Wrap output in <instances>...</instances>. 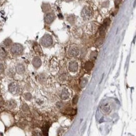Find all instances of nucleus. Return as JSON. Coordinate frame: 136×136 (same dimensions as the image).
<instances>
[{
    "label": "nucleus",
    "instance_id": "obj_1",
    "mask_svg": "<svg viewBox=\"0 0 136 136\" xmlns=\"http://www.w3.org/2000/svg\"><path fill=\"white\" fill-rule=\"evenodd\" d=\"M82 15L85 19H91L93 16V12L90 8L89 7H85L83 9L82 12Z\"/></svg>",
    "mask_w": 136,
    "mask_h": 136
},
{
    "label": "nucleus",
    "instance_id": "obj_2",
    "mask_svg": "<svg viewBox=\"0 0 136 136\" xmlns=\"http://www.w3.org/2000/svg\"><path fill=\"white\" fill-rule=\"evenodd\" d=\"M52 38L50 35H45V36H43V38L41 40V43L43 47H49L52 44Z\"/></svg>",
    "mask_w": 136,
    "mask_h": 136
},
{
    "label": "nucleus",
    "instance_id": "obj_3",
    "mask_svg": "<svg viewBox=\"0 0 136 136\" xmlns=\"http://www.w3.org/2000/svg\"><path fill=\"white\" fill-rule=\"evenodd\" d=\"M23 50V48L22 45H21L20 44L16 43L13 45L11 50H12V53L13 55H19L22 53Z\"/></svg>",
    "mask_w": 136,
    "mask_h": 136
},
{
    "label": "nucleus",
    "instance_id": "obj_4",
    "mask_svg": "<svg viewBox=\"0 0 136 136\" xmlns=\"http://www.w3.org/2000/svg\"><path fill=\"white\" fill-rule=\"evenodd\" d=\"M54 19H55V16L50 13H47L45 16V21L47 24H50L51 23H52Z\"/></svg>",
    "mask_w": 136,
    "mask_h": 136
},
{
    "label": "nucleus",
    "instance_id": "obj_5",
    "mask_svg": "<svg viewBox=\"0 0 136 136\" xmlns=\"http://www.w3.org/2000/svg\"><path fill=\"white\" fill-rule=\"evenodd\" d=\"M78 68V65L76 62H72L70 63V64L68 65V68L71 72H75L77 71Z\"/></svg>",
    "mask_w": 136,
    "mask_h": 136
},
{
    "label": "nucleus",
    "instance_id": "obj_6",
    "mask_svg": "<svg viewBox=\"0 0 136 136\" xmlns=\"http://www.w3.org/2000/svg\"><path fill=\"white\" fill-rule=\"evenodd\" d=\"M69 54L72 57H76L79 54V49L76 47L70 48V50H69Z\"/></svg>",
    "mask_w": 136,
    "mask_h": 136
},
{
    "label": "nucleus",
    "instance_id": "obj_7",
    "mask_svg": "<svg viewBox=\"0 0 136 136\" xmlns=\"http://www.w3.org/2000/svg\"><path fill=\"white\" fill-rule=\"evenodd\" d=\"M32 63L33 65L35 68H38V67L40 66V65L42 64V62H41V60L40 59V58L35 57V58L33 60Z\"/></svg>",
    "mask_w": 136,
    "mask_h": 136
},
{
    "label": "nucleus",
    "instance_id": "obj_8",
    "mask_svg": "<svg viewBox=\"0 0 136 136\" xmlns=\"http://www.w3.org/2000/svg\"><path fill=\"white\" fill-rule=\"evenodd\" d=\"M93 66V63L90 61H88L84 65V68L87 71H90V70H92Z\"/></svg>",
    "mask_w": 136,
    "mask_h": 136
},
{
    "label": "nucleus",
    "instance_id": "obj_9",
    "mask_svg": "<svg viewBox=\"0 0 136 136\" xmlns=\"http://www.w3.org/2000/svg\"><path fill=\"white\" fill-rule=\"evenodd\" d=\"M9 89H10V91L11 92L15 93L16 91L18 90L17 84L15 82H13L9 85Z\"/></svg>",
    "mask_w": 136,
    "mask_h": 136
},
{
    "label": "nucleus",
    "instance_id": "obj_10",
    "mask_svg": "<svg viewBox=\"0 0 136 136\" xmlns=\"http://www.w3.org/2000/svg\"><path fill=\"white\" fill-rule=\"evenodd\" d=\"M104 36H99L97 39L96 42H95V45L97 46H99L102 45V43H103V42H104Z\"/></svg>",
    "mask_w": 136,
    "mask_h": 136
},
{
    "label": "nucleus",
    "instance_id": "obj_11",
    "mask_svg": "<svg viewBox=\"0 0 136 136\" xmlns=\"http://www.w3.org/2000/svg\"><path fill=\"white\" fill-rule=\"evenodd\" d=\"M68 96H69L68 92L67 91L66 89H64V90L62 91V98L63 99H66V98L68 97Z\"/></svg>",
    "mask_w": 136,
    "mask_h": 136
},
{
    "label": "nucleus",
    "instance_id": "obj_12",
    "mask_svg": "<svg viewBox=\"0 0 136 136\" xmlns=\"http://www.w3.org/2000/svg\"><path fill=\"white\" fill-rule=\"evenodd\" d=\"M102 110L104 113H109L110 111V108L109 105H104L102 107Z\"/></svg>",
    "mask_w": 136,
    "mask_h": 136
},
{
    "label": "nucleus",
    "instance_id": "obj_13",
    "mask_svg": "<svg viewBox=\"0 0 136 136\" xmlns=\"http://www.w3.org/2000/svg\"><path fill=\"white\" fill-rule=\"evenodd\" d=\"M24 71H25V68H24V66H23L22 65H20L17 66V72H18L19 74H23Z\"/></svg>",
    "mask_w": 136,
    "mask_h": 136
},
{
    "label": "nucleus",
    "instance_id": "obj_14",
    "mask_svg": "<svg viewBox=\"0 0 136 136\" xmlns=\"http://www.w3.org/2000/svg\"><path fill=\"white\" fill-rule=\"evenodd\" d=\"M42 8H43V10L44 12H47L50 9V4H48V3H43L42 5Z\"/></svg>",
    "mask_w": 136,
    "mask_h": 136
},
{
    "label": "nucleus",
    "instance_id": "obj_15",
    "mask_svg": "<svg viewBox=\"0 0 136 136\" xmlns=\"http://www.w3.org/2000/svg\"><path fill=\"white\" fill-rule=\"evenodd\" d=\"M97 57V52L96 51H92L90 54V58L92 60H95Z\"/></svg>",
    "mask_w": 136,
    "mask_h": 136
},
{
    "label": "nucleus",
    "instance_id": "obj_16",
    "mask_svg": "<svg viewBox=\"0 0 136 136\" xmlns=\"http://www.w3.org/2000/svg\"><path fill=\"white\" fill-rule=\"evenodd\" d=\"M87 80L85 79V78H82L80 81V86L81 87H84L85 86V85L87 84Z\"/></svg>",
    "mask_w": 136,
    "mask_h": 136
},
{
    "label": "nucleus",
    "instance_id": "obj_17",
    "mask_svg": "<svg viewBox=\"0 0 136 136\" xmlns=\"http://www.w3.org/2000/svg\"><path fill=\"white\" fill-rule=\"evenodd\" d=\"M11 43H12V41H11V40H10L9 38L6 39V40H5L4 41V45H6V47H9V46L11 45Z\"/></svg>",
    "mask_w": 136,
    "mask_h": 136
},
{
    "label": "nucleus",
    "instance_id": "obj_18",
    "mask_svg": "<svg viewBox=\"0 0 136 136\" xmlns=\"http://www.w3.org/2000/svg\"><path fill=\"white\" fill-rule=\"evenodd\" d=\"M77 101H78V96L77 95H76V96L74 97V99H73V104H76L77 103Z\"/></svg>",
    "mask_w": 136,
    "mask_h": 136
}]
</instances>
